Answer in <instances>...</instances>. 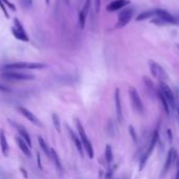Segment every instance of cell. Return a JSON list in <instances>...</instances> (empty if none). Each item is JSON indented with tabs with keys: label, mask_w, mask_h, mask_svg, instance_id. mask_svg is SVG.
Instances as JSON below:
<instances>
[{
	"label": "cell",
	"mask_w": 179,
	"mask_h": 179,
	"mask_svg": "<svg viewBox=\"0 0 179 179\" xmlns=\"http://www.w3.org/2000/svg\"><path fill=\"white\" fill-rule=\"evenodd\" d=\"M129 131H130V134H131L132 138H133V140L135 141V143H138V137H137L136 131H135V129H134L133 126H130V127H129Z\"/></svg>",
	"instance_id": "4316f807"
},
{
	"label": "cell",
	"mask_w": 179,
	"mask_h": 179,
	"mask_svg": "<svg viewBox=\"0 0 179 179\" xmlns=\"http://www.w3.org/2000/svg\"><path fill=\"white\" fill-rule=\"evenodd\" d=\"M1 78L3 80H10V81H30L34 79L32 74H25V72H18L14 70H6L2 72Z\"/></svg>",
	"instance_id": "7a4b0ae2"
},
{
	"label": "cell",
	"mask_w": 179,
	"mask_h": 179,
	"mask_svg": "<svg viewBox=\"0 0 179 179\" xmlns=\"http://www.w3.org/2000/svg\"><path fill=\"white\" fill-rule=\"evenodd\" d=\"M149 66L151 72L153 74L154 78L158 79L160 82H164L167 80V74L165 72V70L162 68V66L160 64H158L157 62L153 61V60H150L149 61Z\"/></svg>",
	"instance_id": "277c9868"
},
{
	"label": "cell",
	"mask_w": 179,
	"mask_h": 179,
	"mask_svg": "<svg viewBox=\"0 0 179 179\" xmlns=\"http://www.w3.org/2000/svg\"><path fill=\"white\" fill-rule=\"evenodd\" d=\"M174 179H179V167H178V170H177V173H176V176Z\"/></svg>",
	"instance_id": "e575fe53"
},
{
	"label": "cell",
	"mask_w": 179,
	"mask_h": 179,
	"mask_svg": "<svg viewBox=\"0 0 179 179\" xmlns=\"http://www.w3.org/2000/svg\"><path fill=\"white\" fill-rule=\"evenodd\" d=\"M152 16H155V11L154 10H150V11H147V12H143V13H141V14H139L138 16L136 17V20L137 21H142V20L149 19L150 17H152Z\"/></svg>",
	"instance_id": "44dd1931"
},
{
	"label": "cell",
	"mask_w": 179,
	"mask_h": 179,
	"mask_svg": "<svg viewBox=\"0 0 179 179\" xmlns=\"http://www.w3.org/2000/svg\"><path fill=\"white\" fill-rule=\"evenodd\" d=\"M33 4V0H21V5L24 8H30Z\"/></svg>",
	"instance_id": "83f0119b"
},
{
	"label": "cell",
	"mask_w": 179,
	"mask_h": 179,
	"mask_svg": "<svg viewBox=\"0 0 179 179\" xmlns=\"http://www.w3.org/2000/svg\"><path fill=\"white\" fill-rule=\"evenodd\" d=\"M70 129V128H68ZM70 132H71V134H72V136H73V140H74V143H75V146H76V148H77V150L79 151V153L81 154V155H83V147H82V143H81V141L79 140V138L77 137L76 135L74 134V132L72 131V130L70 129Z\"/></svg>",
	"instance_id": "7402d4cb"
},
{
	"label": "cell",
	"mask_w": 179,
	"mask_h": 179,
	"mask_svg": "<svg viewBox=\"0 0 179 179\" xmlns=\"http://www.w3.org/2000/svg\"><path fill=\"white\" fill-rule=\"evenodd\" d=\"M177 115H178V118H179V108L177 109Z\"/></svg>",
	"instance_id": "d590c367"
},
{
	"label": "cell",
	"mask_w": 179,
	"mask_h": 179,
	"mask_svg": "<svg viewBox=\"0 0 179 179\" xmlns=\"http://www.w3.org/2000/svg\"><path fill=\"white\" fill-rule=\"evenodd\" d=\"M156 93L158 94V98H159V99H160L161 105H162V108H163V110L165 111V113L170 114V106H169V103H167V101L165 99V98L163 96V94L161 93L160 91L156 92Z\"/></svg>",
	"instance_id": "ffe728a7"
},
{
	"label": "cell",
	"mask_w": 179,
	"mask_h": 179,
	"mask_svg": "<svg viewBox=\"0 0 179 179\" xmlns=\"http://www.w3.org/2000/svg\"><path fill=\"white\" fill-rule=\"evenodd\" d=\"M10 121H11V124H12V125L14 126L15 128H16L17 131L19 132V134H20V137H22V138L25 139V143H28V146L30 147L31 143H32V141H31V137H30V135H28V132H26V130L24 129V128L21 125H19V124L14 123V121H11V119H10Z\"/></svg>",
	"instance_id": "2e32d148"
},
{
	"label": "cell",
	"mask_w": 179,
	"mask_h": 179,
	"mask_svg": "<svg viewBox=\"0 0 179 179\" xmlns=\"http://www.w3.org/2000/svg\"><path fill=\"white\" fill-rule=\"evenodd\" d=\"M50 157L52 159V161L54 162L55 167L57 168L58 170H62V167H61V162H60V159L58 157V154L56 153L54 149H50Z\"/></svg>",
	"instance_id": "d6986e66"
},
{
	"label": "cell",
	"mask_w": 179,
	"mask_h": 179,
	"mask_svg": "<svg viewBox=\"0 0 179 179\" xmlns=\"http://www.w3.org/2000/svg\"><path fill=\"white\" fill-rule=\"evenodd\" d=\"M115 106H116V113L117 118L119 123H122L123 115H122V108H121V99H120V90L117 88L115 90Z\"/></svg>",
	"instance_id": "5bb4252c"
},
{
	"label": "cell",
	"mask_w": 179,
	"mask_h": 179,
	"mask_svg": "<svg viewBox=\"0 0 179 179\" xmlns=\"http://www.w3.org/2000/svg\"><path fill=\"white\" fill-rule=\"evenodd\" d=\"M38 143H39V146H40V148L43 150V152H45V155L46 156H50V150H48V146H46L45 140L42 137H41V136H39V137H38Z\"/></svg>",
	"instance_id": "d4e9b609"
},
{
	"label": "cell",
	"mask_w": 179,
	"mask_h": 179,
	"mask_svg": "<svg viewBox=\"0 0 179 179\" xmlns=\"http://www.w3.org/2000/svg\"><path fill=\"white\" fill-rule=\"evenodd\" d=\"M0 148H1L2 154L4 156H8V141H6L5 137V133L2 129H0Z\"/></svg>",
	"instance_id": "e0dca14e"
},
{
	"label": "cell",
	"mask_w": 179,
	"mask_h": 179,
	"mask_svg": "<svg viewBox=\"0 0 179 179\" xmlns=\"http://www.w3.org/2000/svg\"><path fill=\"white\" fill-rule=\"evenodd\" d=\"M100 2H101V0H94L95 12L96 13H99V10H100Z\"/></svg>",
	"instance_id": "f546056e"
},
{
	"label": "cell",
	"mask_w": 179,
	"mask_h": 179,
	"mask_svg": "<svg viewBox=\"0 0 179 179\" xmlns=\"http://www.w3.org/2000/svg\"><path fill=\"white\" fill-rule=\"evenodd\" d=\"M45 65L42 63H34V62H17V63L6 64L3 66L6 70H17V69H42Z\"/></svg>",
	"instance_id": "6da1fadb"
},
{
	"label": "cell",
	"mask_w": 179,
	"mask_h": 179,
	"mask_svg": "<svg viewBox=\"0 0 179 179\" xmlns=\"http://www.w3.org/2000/svg\"><path fill=\"white\" fill-rule=\"evenodd\" d=\"M90 6H91V0H87L85 3V5H83V8L81 10V12L79 13V22H80L81 28H85V19H87L88 13H89V10H90Z\"/></svg>",
	"instance_id": "9a60e30c"
},
{
	"label": "cell",
	"mask_w": 179,
	"mask_h": 179,
	"mask_svg": "<svg viewBox=\"0 0 179 179\" xmlns=\"http://www.w3.org/2000/svg\"><path fill=\"white\" fill-rule=\"evenodd\" d=\"M0 91H4V92H10L11 89L8 87H5V86L3 85H0Z\"/></svg>",
	"instance_id": "d6a6232c"
},
{
	"label": "cell",
	"mask_w": 179,
	"mask_h": 179,
	"mask_svg": "<svg viewBox=\"0 0 179 179\" xmlns=\"http://www.w3.org/2000/svg\"><path fill=\"white\" fill-rule=\"evenodd\" d=\"M12 33L15 38L20 40L22 42H28L30 40L28 39V36L26 35L25 30H24L22 24H21V22L17 18L14 19V26L12 27Z\"/></svg>",
	"instance_id": "8992f818"
},
{
	"label": "cell",
	"mask_w": 179,
	"mask_h": 179,
	"mask_svg": "<svg viewBox=\"0 0 179 179\" xmlns=\"http://www.w3.org/2000/svg\"><path fill=\"white\" fill-rule=\"evenodd\" d=\"M76 126H77V129H78L79 135H80L81 141H82V145H83L82 147H85V151H87L89 157L93 158L94 157V150H93L92 143H91V141L89 140V138H88L85 129H83L82 125H81V123H80L79 119H76Z\"/></svg>",
	"instance_id": "3957f363"
},
{
	"label": "cell",
	"mask_w": 179,
	"mask_h": 179,
	"mask_svg": "<svg viewBox=\"0 0 179 179\" xmlns=\"http://www.w3.org/2000/svg\"><path fill=\"white\" fill-rule=\"evenodd\" d=\"M133 15H134V10L132 8H125L123 11H121V13L118 16V20H117L116 27L117 28L124 27L131 21Z\"/></svg>",
	"instance_id": "52a82bcc"
},
{
	"label": "cell",
	"mask_w": 179,
	"mask_h": 179,
	"mask_svg": "<svg viewBox=\"0 0 179 179\" xmlns=\"http://www.w3.org/2000/svg\"><path fill=\"white\" fill-rule=\"evenodd\" d=\"M1 1L3 2V3H5L6 5H8V8H10L12 11H16V8H15V5H14V4H13V3H11L10 1H8V0H1Z\"/></svg>",
	"instance_id": "1f68e13d"
},
{
	"label": "cell",
	"mask_w": 179,
	"mask_h": 179,
	"mask_svg": "<svg viewBox=\"0 0 179 179\" xmlns=\"http://www.w3.org/2000/svg\"><path fill=\"white\" fill-rule=\"evenodd\" d=\"M129 4L130 0H115V1L111 2L110 4H108L107 11L108 12H116V11L120 10V8H125Z\"/></svg>",
	"instance_id": "4fadbf2b"
},
{
	"label": "cell",
	"mask_w": 179,
	"mask_h": 179,
	"mask_svg": "<svg viewBox=\"0 0 179 179\" xmlns=\"http://www.w3.org/2000/svg\"><path fill=\"white\" fill-rule=\"evenodd\" d=\"M129 94H130V99H131V103L133 105L134 109L136 110L138 113L142 114L144 112V106L142 104L140 96H139L138 92H137L136 88L134 87H130L129 88Z\"/></svg>",
	"instance_id": "5b68a950"
},
{
	"label": "cell",
	"mask_w": 179,
	"mask_h": 179,
	"mask_svg": "<svg viewBox=\"0 0 179 179\" xmlns=\"http://www.w3.org/2000/svg\"><path fill=\"white\" fill-rule=\"evenodd\" d=\"M0 8H1L2 12L4 13V15H5L6 18H8V19L10 18V16H8V11H6V8H5V5H4V3L1 1V0H0Z\"/></svg>",
	"instance_id": "f1b7e54d"
},
{
	"label": "cell",
	"mask_w": 179,
	"mask_h": 179,
	"mask_svg": "<svg viewBox=\"0 0 179 179\" xmlns=\"http://www.w3.org/2000/svg\"><path fill=\"white\" fill-rule=\"evenodd\" d=\"M105 179H114L113 178V176H112V173H109L107 175V177H105Z\"/></svg>",
	"instance_id": "836d02e7"
},
{
	"label": "cell",
	"mask_w": 179,
	"mask_h": 179,
	"mask_svg": "<svg viewBox=\"0 0 179 179\" xmlns=\"http://www.w3.org/2000/svg\"><path fill=\"white\" fill-rule=\"evenodd\" d=\"M52 119H53V124H54L55 128H56L57 132H60L61 131V127H60V119H59L58 115L56 113H53L52 114Z\"/></svg>",
	"instance_id": "484cf974"
},
{
	"label": "cell",
	"mask_w": 179,
	"mask_h": 179,
	"mask_svg": "<svg viewBox=\"0 0 179 179\" xmlns=\"http://www.w3.org/2000/svg\"><path fill=\"white\" fill-rule=\"evenodd\" d=\"M45 2H46V4H48L50 3V0H45Z\"/></svg>",
	"instance_id": "8d00e7d4"
},
{
	"label": "cell",
	"mask_w": 179,
	"mask_h": 179,
	"mask_svg": "<svg viewBox=\"0 0 179 179\" xmlns=\"http://www.w3.org/2000/svg\"><path fill=\"white\" fill-rule=\"evenodd\" d=\"M154 11H155V16L160 18L161 20H163L167 24L169 23V24H177V25H179L178 20L176 19L173 15L170 14L169 12H167V11H164V10H161V8H157V10H154Z\"/></svg>",
	"instance_id": "30bf717a"
},
{
	"label": "cell",
	"mask_w": 179,
	"mask_h": 179,
	"mask_svg": "<svg viewBox=\"0 0 179 179\" xmlns=\"http://www.w3.org/2000/svg\"><path fill=\"white\" fill-rule=\"evenodd\" d=\"M104 157H105L107 162H112V160H113V150H112V147L110 145H107V147H105Z\"/></svg>",
	"instance_id": "cb8c5ba5"
},
{
	"label": "cell",
	"mask_w": 179,
	"mask_h": 179,
	"mask_svg": "<svg viewBox=\"0 0 179 179\" xmlns=\"http://www.w3.org/2000/svg\"><path fill=\"white\" fill-rule=\"evenodd\" d=\"M159 91L163 94V96H164L165 99L167 101V103H169V106H171L172 108H176L175 96H174L171 88H170L164 82H161L160 83V90H159Z\"/></svg>",
	"instance_id": "9c48e42d"
},
{
	"label": "cell",
	"mask_w": 179,
	"mask_h": 179,
	"mask_svg": "<svg viewBox=\"0 0 179 179\" xmlns=\"http://www.w3.org/2000/svg\"><path fill=\"white\" fill-rule=\"evenodd\" d=\"M65 2H67V3H68V2H70V0H65Z\"/></svg>",
	"instance_id": "74e56055"
},
{
	"label": "cell",
	"mask_w": 179,
	"mask_h": 179,
	"mask_svg": "<svg viewBox=\"0 0 179 179\" xmlns=\"http://www.w3.org/2000/svg\"><path fill=\"white\" fill-rule=\"evenodd\" d=\"M18 109V111L20 112L21 114L24 116L25 118H28V121H31L32 124H34V125H36V126H38V127H41V123H40V121H39L38 118H36V116L34 115V114L32 113V112L30 111L28 109H26V108H24V107H18L17 108Z\"/></svg>",
	"instance_id": "8fae6325"
},
{
	"label": "cell",
	"mask_w": 179,
	"mask_h": 179,
	"mask_svg": "<svg viewBox=\"0 0 179 179\" xmlns=\"http://www.w3.org/2000/svg\"><path fill=\"white\" fill-rule=\"evenodd\" d=\"M175 159H176V150L172 148V149L169 151V153H167V159H165L164 165H163V169H162V176L164 175V174L167 173V171L170 170L171 165H173V162L175 161Z\"/></svg>",
	"instance_id": "7c38bea8"
},
{
	"label": "cell",
	"mask_w": 179,
	"mask_h": 179,
	"mask_svg": "<svg viewBox=\"0 0 179 179\" xmlns=\"http://www.w3.org/2000/svg\"><path fill=\"white\" fill-rule=\"evenodd\" d=\"M16 141H17V143H18V147L20 148L21 151H22L26 156L31 157V150H30V147L28 146V143L24 140H22L21 137H18V136L16 137Z\"/></svg>",
	"instance_id": "ac0fdd59"
},
{
	"label": "cell",
	"mask_w": 179,
	"mask_h": 179,
	"mask_svg": "<svg viewBox=\"0 0 179 179\" xmlns=\"http://www.w3.org/2000/svg\"><path fill=\"white\" fill-rule=\"evenodd\" d=\"M124 179H127V178H124Z\"/></svg>",
	"instance_id": "f35d334b"
},
{
	"label": "cell",
	"mask_w": 179,
	"mask_h": 179,
	"mask_svg": "<svg viewBox=\"0 0 179 179\" xmlns=\"http://www.w3.org/2000/svg\"><path fill=\"white\" fill-rule=\"evenodd\" d=\"M143 82H144V85L147 86V88L149 89V91L151 92V93H156V88H155V85H154V83L151 81L148 77H143Z\"/></svg>",
	"instance_id": "603a6c76"
},
{
	"label": "cell",
	"mask_w": 179,
	"mask_h": 179,
	"mask_svg": "<svg viewBox=\"0 0 179 179\" xmlns=\"http://www.w3.org/2000/svg\"><path fill=\"white\" fill-rule=\"evenodd\" d=\"M152 22H153V23H155L156 25H164V24H167L164 21H163V20H161L160 18H158V17H157V19H154Z\"/></svg>",
	"instance_id": "4dcf8cb0"
},
{
	"label": "cell",
	"mask_w": 179,
	"mask_h": 179,
	"mask_svg": "<svg viewBox=\"0 0 179 179\" xmlns=\"http://www.w3.org/2000/svg\"><path fill=\"white\" fill-rule=\"evenodd\" d=\"M158 136H159V133H158V129H157V130H155V132H154L153 136H152V141H151V143H150V147L148 148V150L145 151V153L141 156L140 165H139V170H142L143 167L145 165V162H147V160L149 159L150 155H151L152 151H153V149H154V147H155L157 140H158Z\"/></svg>",
	"instance_id": "ba28073f"
}]
</instances>
